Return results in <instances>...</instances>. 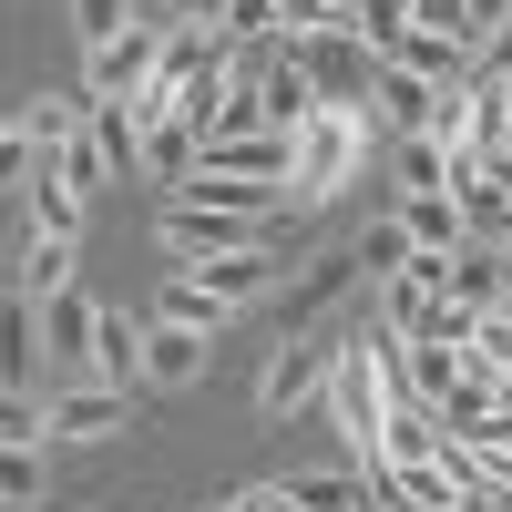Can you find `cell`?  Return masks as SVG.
<instances>
[{"mask_svg": "<svg viewBox=\"0 0 512 512\" xmlns=\"http://www.w3.org/2000/svg\"><path fill=\"white\" fill-rule=\"evenodd\" d=\"M379 154V113L369 103H328L297 123V175H287V216H318V205Z\"/></svg>", "mask_w": 512, "mask_h": 512, "instance_id": "obj_1", "label": "cell"}, {"mask_svg": "<svg viewBox=\"0 0 512 512\" xmlns=\"http://www.w3.org/2000/svg\"><path fill=\"white\" fill-rule=\"evenodd\" d=\"M287 216H236V205H164L154 216V246L175 256V267H226V256H267Z\"/></svg>", "mask_w": 512, "mask_h": 512, "instance_id": "obj_2", "label": "cell"}, {"mask_svg": "<svg viewBox=\"0 0 512 512\" xmlns=\"http://www.w3.org/2000/svg\"><path fill=\"white\" fill-rule=\"evenodd\" d=\"M328 379H338V338H277V359L256 369V420H287V410H308L328 400Z\"/></svg>", "mask_w": 512, "mask_h": 512, "instance_id": "obj_3", "label": "cell"}, {"mask_svg": "<svg viewBox=\"0 0 512 512\" xmlns=\"http://www.w3.org/2000/svg\"><path fill=\"white\" fill-rule=\"evenodd\" d=\"M287 175H297V134H216L195 185H267V195H287Z\"/></svg>", "mask_w": 512, "mask_h": 512, "instance_id": "obj_4", "label": "cell"}, {"mask_svg": "<svg viewBox=\"0 0 512 512\" xmlns=\"http://www.w3.org/2000/svg\"><path fill=\"white\" fill-rule=\"evenodd\" d=\"M369 113H379V134H441V113H451V93L441 82H420V72H400V62H379V82H369Z\"/></svg>", "mask_w": 512, "mask_h": 512, "instance_id": "obj_5", "label": "cell"}, {"mask_svg": "<svg viewBox=\"0 0 512 512\" xmlns=\"http://www.w3.org/2000/svg\"><path fill=\"white\" fill-rule=\"evenodd\" d=\"M113 431H134V390H113V379L52 390V441H113Z\"/></svg>", "mask_w": 512, "mask_h": 512, "instance_id": "obj_6", "label": "cell"}, {"mask_svg": "<svg viewBox=\"0 0 512 512\" xmlns=\"http://www.w3.org/2000/svg\"><path fill=\"white\" fill-rule=\"evenodd\" d=\"M93 338H103V308H93V297H82V287H62V297H41V359H52V369H93Z\"/></svg>", "mask_w": 512, "mask_h": 512, "instance_id": "obj_7", "label": "cell"}, {"mask_svg": "<svg viewBox=\"0 0 512 512\" xmlns=\"http://www.w3.org/2000/svg\"><path fill=\"white\" fill-rule=\"evenodd\" d=\"M205 369H216V338H205V328H164V318H144V390H195Z\"/></svg>", "mask_w": 512, "mask_h": 512, "instance_id": "obj_8", "label": "cell"}, {"mask_svg": "<svg viewBox=\"0 0 512 512\" xmlns=\"http://www.w3.org/2000/svg\"><path fill=\"white\" fill-rule=\"evenodd\" d=\"M400 72H420V82H441V93H472V82H482V52H472V41H461V31H400V52H390Z\"/></svg>", "mask_w": 512, "mask_h": 512, "instance_id": "obj_9", "label": "cell"}, {"mask_svg": "<svg viewBox=\"0 0 512 512\" xmlns=\"http://www.w3.org/2000/svg\"><path fill=\"white\" fill-rule=\"evenodd\" d=\"M461 379H472L461 338H410V349H400V400H420V410H451Z\"/></svg>", "mask_w": 512, "mask_h": 512, "instance_id": "obj_10", "label": "cell"}, {"mask_svg": "<svg viewBox=\"0 0 512 512\" xmlns=\"http://www.w3.org/2000/svg\"><path fill=\"white\" fill-rule=\"evenodd\" d=\"M390 216L410 226V246H420V256H461V246H472V216H461V195H400Z\"/></svg>", "mask_w": 512, "mask_h": 512, "instance_id": "obj_11", "label": "cell"}, {"mask_svg": "<svg viewBox=\"0 0 512 512\" xmlns=\"http://www.w3.org/2000/svg\"><path fill=\"white\" fill-rule=\"evenodd\" d=\"M144 318H164V328H205V338H216V328H226L236 308H226V297H216V287H205L195 267H175V277H164V287H154V308H144Z\"/></svg>", "mask_w": 512, "mask_h": 512, "instance_id": "obj_12", "label": "cell"}, {"mask_svg": "<svg viewBox=\"0 0 512 512\" xmlns=\"http://www.w3.org/2000/svg\"><path fill=\"white\" fill-rule=\"evenodd\" d=\"M441 297H451V308H472V318H492V308H502V246L472 236V246L441 267Z\"/></svg>", "mask_w": 512, "mask_h": 512, "instance_id": "obj_13", "label": "cell"}, {"mask_svg": "<svg viewBox=\"0 0 512 512\" xmlns=\"http://www.w3.org/2000/svg\"><path fill=\"white\" fill-rule=\"evenodd\" d=\"M349 277H359V246L318 256V267H308V277L287 287V338H308V318H318V308H338V297H349Z\"/></svg>", "mask_w": 512, "mask_h": 512, "instance_id": "obj_14", "label": "cell"}, {"mask_svg": "<svg viewBox=\"0 0 512 512\" xmlns=\"http://www.w3.org/2000/svg\"><path fill=\"white\" fill-rule=\"evenodd\" d=\"M82 205H93V195H82V185H62L52 164H41V175L21 185V216H31V236H82Z\"/></svg>", "mask_w": 512, "mask_h": 512, "instance_id": "obj_15", "label": "cell"}, {"mask_svg": "<svg viewBox=\"0 0 512 512\" xmlns=\"http://www.w3.org/2000/svg\"><path fill=\"white\" fill-rule=\"evenodd\" d=\"M11 287H21V297H62V287H72V236H21Z\"/></svg>", "mask_w": 512, "mask_h": 512, "instance_id": "obj_16", "label": "cell"}, {"mask_svg": "<svg viewBox=\"0 0 512 512\" xmlns=\"http://www.w3.org/2000/svg\"><path fill=\"white\" fill-rule=\"evenodd\" d=\"M287 502H297V512H359L369 482L349 472V461H338V472H287Z\"/></svg>", "mask_w": 512, "mask_h": 512, "instance_id": "obj_17", "label": "cell"}, {"mask_svg": "<svg viewBox=\"0 0 512 512\" xmlns=\"http://www.w3.org/2000/svg\"><path fill=\"white\" fill-rule=\"evenodd\" d=\"M195 277H205V287H216V297H226V308H256V297H267V287H277V246H267V256H226V267H195Z\"/></svg>", "mask_w": 512, "mask_h": 512, "instance_id": "obj_18", "label": "cell"}, {"mask_svg": "<svg viewBox=\"0 0 512 512\" xmlns=\"http://www.w3.org/2000/svg\"><path fill=\"white\" fill-rule=\"evenodd\" d=\"M144 21V0H72V31H82V52H103V41H123Z\"/></svg>", "mask_w": 512, "mask_h": 512, "instance_id": "obj_19", "label": "cell"}, {"mask_svg": "<svg viewBox=\"0 0 512 512\" xmlns=\"http://www.w3.org/2000/svg\"><path fill=\"white\" fill-rule=\"evenodd\" d=\"M0 502H11V512H41V502H52V472H41V451H0Z\"/></svg>", "mask_w": 512, "mask_h": 512, "instance_id": "obj_20", "label": "cell"}, {"mask_svg": "<svg viewBox=\"0 0 512 512\" xmlns=\"http://www.w3.org/2000/svg\"><path fill=\"white\" fill-rule=\"evenodd\" d=\"M410 256H420V246H410V226H400V216H379V226L359 236V267H369V287H379V277H400Z\"/></svg>", "mask_w": 512, "mask_h": 512, "instance_id": "obj_21", "label": "cell"}, {"mask_svg": "<svg viewBox=\"0 0 512 512\" xmlns=\"http://www.w3.org/2000/svg\"><path fill=\"white\" fill-rule=\"evenodd\" d=\"M226 512H297V502H287V482H246V492H226Z\"/></svg>", "mask_w": 512, "mask_h": 512, "instance_id": "obj_22", "label": "cell"}, {"mask_svg": "<svg viewBox=\"0 0 512 512\" xmlns=\"http://www.w3.org/2000/svg\"><path fill=\"white\" fill-rule=\"evenodd\" d=\"M472 461H482V482H492V492H512V431H492Z\"/></svg>", "mask_w": 512, "mask_h": 512, "instance_id": "obj_23", "label": "cell"}, {"mask_svg": "<svg viewBox=\"0 0 512 512\" xmlns=\"http://www.w3.org/2000/svg\"><path fill=\"white\" fill-rule=\"evenodd\" d=\"M410 11H420V31H461L472 41V11H461V0H410Z\"/></svg>", "mask_w": 512, "mask_h": 512, "instance_id": "obj_24", "label": "cell"}, {"mask_svg": "<svg viewBox=\"0 0 512 512\" xmlns=\"http://www.w3.org/2000/svg\"><path fill=\"white\" fill-rule=\"evenodd\" d=\"M451 512H512V492H492V482H472V492H461Z\"/></svg>", "mask_w": 512, "mask_h": 512, "instance_id": "obj_25", "label": "cell"}, {"mask_svg": "<svg viewBox=\"0 0 512 512\" xmlns=\"http://www.w3.org/2000/svg\"><path fill=\"white\" fill-rule=\"evenodd\" d=\"M492 175H502V185H512V154H502V164H492Z\"/></svg>", "mask_w": 512, "mask_h": 512, "instance_id": "obj_26", "label": "cell"}, {"mask_svg": "<svg viewBox=\"0 0 512 512\" xmlns=\"http://www.w3.org/2000/svg\"><path fill=\"white\" fill-rule=\"evenodd\" d=\"M318 11H349V0H318Z\"/></svg>", "mask_w": 512, "mask_h": 512, "instance_id": "obj_27", "label": "cell"}, {"mask_svg": "<svg viewBox=\"0 0 512 512\" xmlns=\"http://www.w3.org/2000/svg\"><path fill=\"white\" fill-rule=\"evenodd\" d=\"M195 512H226V502H195Z\"/></svg>", "mask_w": 512, "mask_h": 512, "instance_id": "obj_28", "label": "cell"}, {"mask_svg": "<svg viewBox=\"0 0 512 512\" xmlns=\"http://www.w3.org/2000/svg\"><path fill=\"white\" fill-rule=\"evenodd\" d=\"M359 512H369V502H359Z\"/></svg>", "mask_w": 512, "mask_h": 512, "instance_id": "obj_29", "label": "cell"}]
</instances>
